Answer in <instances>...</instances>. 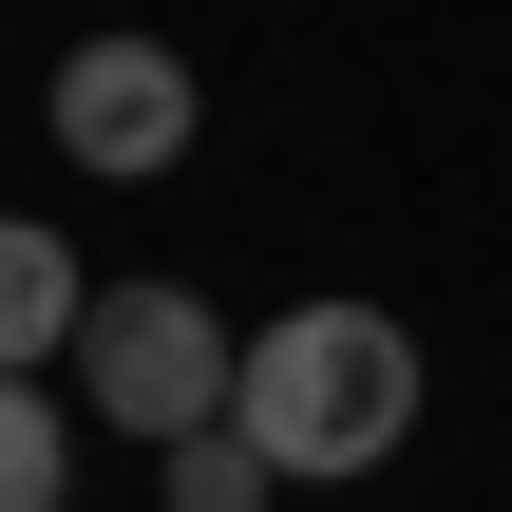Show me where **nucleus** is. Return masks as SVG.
<instances>
[{
  "instance_id": "nucleus-1",
  "label": "nucleus",
  "mask_w": 512,
  "mask_h": 512,
  "mask_svg": "<svg viewBox=\"0 0 512 512\" xmlns=\"http://www.w3.org/2000/svg\"><path fill=\"white\" fill-rule=\"evenodd\" d=\"M247 437H266V475H380L399 437H418V342L380 323V304H285L266 342H247V399H228Z\"/></svg>"
},
{
  "instance_id": "nucleus-2",
  "label": "nucleus",
  "mask_w": 512,
  "mask_h": 512,
  "mask_svg": "<svg viewBox=\"0 0 512 512\" xmlns=\"http://www.w3.org/2000/svg\"><path fill=\"white\" fill-rule=\"evenodd\" d=\"M76 380H95V418H114V437L190 456V437H228V399H247V342H228L190 285H95V323H76Z\"/></svg>"
},
{
  "instance_id": "nucleus-3",
  "label": "nucleus",
  "mask_w": 512,
  "mask_h": 512,
  "mask_svg": "<svg viewBox=\"0 0 512 512\" xmlns=\"http://www.w3.org/2000/svg\"><path fill=\"white\" fill-rule=\"evenodd\" d=\"M57 152H76L95 190L171 171V152H190V57H171V38H76V57H57Z\"/></svg>"
},
{
  "instance_id": "nucleus-4",
  "label": "nucleus",
  "mask_w": 512,
  "mask_h": 512,
  "mask_svg": "<svg viewBox=\"0 0 512 512\" xmlns=\"http://www.w3.org/2000/svg\"><path fill=\"white\" fill-rule=\"evenodd\" d=\"M76 323H95L76 247L57 228H0V380H38V342H76Z\"/></svg>"
},
{
  "instance_id": "nucleus-5",
  "label": "nucleus",
  "mask_w": 512,
  "mask_h": 512,
  "mask_svg": "<svg viewBox=\"0 0 512 512\" xmlns=\"http://www.w3.org/2000/svg\"><path fill=\"white\" fill-rule=\"evenodd\" d=\"M57 475H76L57 399H38V380H0V512H57Z\"/></svg>"
},
{
  "instance_id": "nucleus-6",
  "label": "nucleus",
  "mask_w": 512,
  "mask_h": 512,
  "mask_svg": "<svg viewBox=\"0 0 512 512\" xmlns=\"http://www.w3.org/2000/svg\"><path fill=\"white\" fill-rule=\"evenodd\" d=\"M266 494H285V475H266V437H247V418L171 456V512H266Z\"/></svg>"
}]
</instances>
